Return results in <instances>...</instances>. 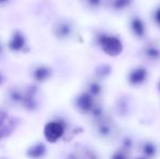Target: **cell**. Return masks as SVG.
Instances as JSON below:
<instances>
[{
  "mask_svg": "<svg viewBox=\"0 0 160 159\" xmlns=\"http://www.w3.org/2000/svg\"><path fill=\"white\" fill-rule=\"evenodd\" d=\"M159 89H160V84H159Z\"/></svg>",
  "mask_w": 160,
  "mask_h": 159,
  "instance_id": "cell-14",
  "label": "cell"
},
{
  "mask_svg": "<svg viewBox=\"0 0 160 159\" xmlns=\"http://www.w3.org/2000/svg\"><path fill=\"white\" fill-rule=\"evenodd\" d=\"M155 19H156V22L160 25V8L158 10L156 11V13H155Z\"/></svg>",
  "mask_w": 160,
  "mask_h": 159,
  "instance_id": "cell-11",
  "label": "cell"
},
{
  "mask_svg": "<svg viewBox=\"0 0 160 159\" xmlns=\"http://www.w3.org/2000/svg\"><path fill=\"white\" fill-rule=\"evenodd\" d=\"M99 133L103 136H110L114 134V127L111 122L107 120H102L99 122Z\"/></svg>",
  "mask_w": 160,
  "mask_h": 159,
  "instance_id": "cell-5",
  "label": "cell"
},
{
  "mask_svg": "<svg viewBox=\"0 0 160 159\" xmlns=\"http://www.w3.org/2000/svg\"><path fill=\"white\" fill-rule=\"evenodd\" d=\"M131 27H132V31L136 36L138 37H143L144 34H145V25H144V22L142 21L138 17H135V19L132 20L131 22Z\"/></svg>",
  "mask_w": 160,
  "mask_h": 159,
  "instance_id": "cell-4",
  "label": "cell"
},
{
  "mask_svg": "<svg viewBox=\"0 0 160 159\" xmlns=\"http://www.w3.org/2000/svg\"><path fill=\"white\" fill-rule=\"evenodd\" d=\"M143 152L147 157H152L156 153V148L152 143H146L143 146Z\"/></svg>",
  "mask_w": 160,
  "mask_h": 159,
  "instance_id": "cell-9",
  "label": "cell"
},
{
  "mask_svg": "<svg viewBox=\"0 0 160 159\" xmlns=\"http://www.w3.org/2000/svg\"><path fill=\"white\" fill-rule=\"evenodd\" d=\"M99 45L102 50L111 57L120 55L123 50L121 40L114 36H101L99 38Z\"/></svg>",
  "mask_w": 160,
  "mask_h": 159,
  "instance_id": "cell-1",
  "label": "cell"
},
{
  "mask_svg": "<svg viewBox=\"0 0 160 159\" xmlns=\"http://www.w3.org/2000/svg\"><path fill=\"white\" fill-rule=\"evenodd\" d=\"M136 159H144V158H136Z\"/></svg>",
  "mask_w": 160,
  "mask_h": 159,
  "instance_id": "cell-13",
  "label": "cell"
},
{
  "mask_svg": "<svg viewBox=\"0 0 160 159\" xmlns=\"http://www.w3.org/2000/svg\"><path fill=\"white\" fill-rule=\"evenodd\" d=\"M86 1H87V3H88L91 7H93V8L98 7L99 4L101 3V0H86Z\"/></svg>",
  "mask_w": 160,
  "mask_h": 159,
  "instance_id": "cell-10",
  "label": "cell"
},
{
  "mask_svg": "<svg viewBox=\"0 0 160 159\" xmlns=\"http://www.w3.org/2000/svg\"><path fill=\"white\" fill-rule=\"evenodd\" d=\"M146 77H147V72H146L145 69L138 68V69L133 70L132 72L130 73V75H128V80H130L131 84L137 85V84L143 83L146 79Z\"/></svg>",
  "mask_w": 160,
  "mask_h": 159,
  "instance_id": "cell-3",
  "label": "cell"
},
{
  "mask_svg": "<svg viewBox=\"0 0 160 159\" xmlns=\"http://www.w3.org/2000/svg\"><path fill=\"white\" fill-rule=\"evenodd\" d=\"M132 3V0H112L111 4L112 8L117 10H122V9L128 8Z\"/></svg>",
  "mask_w": 160,
  "mask_h": 159,
  "instance_id": "cell-8",
  "label": "cell"
},
{
  "mask_svg": "<svg viewBox=\"0 0 160 159\" xmlns=\"http://www.w3.org/2000/svg\"><path fill=\"white\" fill-rule=\"evenodd\" d=\"M78 106L83 109V110H91L93 107V100L89 95H83L78 99Z\"/></svg>",
  "mask_w": 160,
  "mask_h": 159,
  "instance_id": "cell-7",
  "label": "cell"
},
{
  "mask_svg": "<svg viewBox=\"0 0 160 159\" xmlns=\"http://www.w3.org/2000/svg\"><path fill=\"white\" fill-rule=\"evenodd\" d=\"M144 55L150 60H157L160 58V49L156 46L149 45L145 48L144 50Z\"/></svg>",
  "mask_w": 160,
  "mask_h": 159,
  "instance_id": "cell-6",
  "label": "cell"
},
{
  "mask_svg": "<svg viewBox=\"0 0 160 159\" xmlns=\"http://www.w3.org/2000/svg\"><path fill=\"white\" fill-rule=\"evenodd\" d=\"M112 159H127V158H125L124 155H122V154H116V155H113Z\"/></svg>",
  "mask_w": 160,
  "mask_h": 159,
  "instance_id": "cell-12",
  "label": "cell"
},
{
  "mask_svg": "<svg viewBox=\"0 0 160 159\" xmlns=\"http://www.w3.org/2000/svg\"><path fill=\"white\" fill-rule=\"evenodd\" d=\"M71 159H73V158H71Z\"/></svg>",
  "mask_w": 160,
  "mask_h": 159,
  "instance_id": "cell-15",
  "label": "cell"
},
{
  "mask_svg": "<svg viewBox=\"0 0 160 159\" xmlns=\"http://www.w3.org/2000/svg\"><path fill=\"white\" fill-rule=\"evenodd\" d=\"M63 133V129H62L61 124L56 122H51L45 129V135H46L47 140L50 142H56L60 136Z\"/></svg>",
  "mask_w": 160,
  "mask_h": 159,
  "instance_id": "cell-2",
  "label": "cell"
}]
</instances>
